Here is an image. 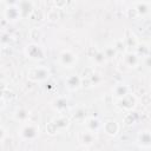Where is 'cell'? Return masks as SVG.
Wrapping results in <instances>:
<instances>
[{
    "label": "cell",
    "instance_id": "cell-1",
    "mask_svg": "<svg viewBox=\"0 0 151 151\" xmlns=\"http://www.w3.org/2000/svg\"><path fill=\"white\" fill-rule=\"evenodd\" d=\"M18 136L26 142H33L39 137V125L37 123H24L20 130L18 131Z\"/></svg>",
    "mask_w": 151,
    "mask_h": 151
},
{
    "label": "cell",
    "instance_id": "cell-2",
    "mask_svg": "<svg viewBox=\"0 0 151 151\" xmlns=\"http://www.w3.org/2000/svg\"><path fill=\"white\" fill-rule=\"evenodd\" d=\"M70 125V120L64 117V116H60L58 118H54L53 120H51L47 125H46V131L48 134H55V133H59L60 131L67 129Z\"/></svg>",
    "mask_w": 151,
    "mask_h": 151
},
{
    "label": "cell",
    "instance_id": "cell-3",
    "mask_svg": "<svg viewBox=\"0 0 151 151\" xmlns=\"http://www.w3.org/2000/svg\"><path fill=\"white\" fill-rule=\"evenodd\" d=\"M25 53L26 55L32 59V60H44L45 59V50L40 46V45H37V44H31V45H27L26 46V50H25Z\"/></svg>",
    "mask_w": 151,
    "mask_h": 151
},
{
    "label": "cell",
    "instance_id": "cell-4",
    "mask_svg": "<svg viewBox=\"0 0 151 151\" xmlns=\"http://www.w3.org/2000/svg\"><path fill=\"white\" fill-rule=\"evenodd\" d=\"M48 76H50V72L44 66L33 67V68H31L27 72V77L32 81H42V80H46L48 78Z\"/></svg>",
    "mask_w": 151,
    "mask_h": 151
},
{
    "label": "cell",
    "instance_id": "cell-5",
    "mask_svg": "<svg viewBox=\"0 0 151 151\" xmlns=\"http://www.w3.org/2000/svg\"><path fill=\"white\" fill-rule=\"evenodd\" d=\"M59 64L63 67H73L77 64V54L70 50H65L59 54Z\"/></svg>",
    "mask_w": 151,
    "mask_h": 151
},
{
    "label": "cell",
    "instance_id": "cell-6",
    "mask_svg": "<svg viewBox=\"0 0 151 151\" xmlns=\"http://www.w3.org/2000/svg\"><path fill=\"white\" fill-rule=\"evenodd\" d=\"M136 98L131 94V93H129V94H126L125 97H123V98H120V99H118V106L122 109V110H124V111H131L134 106H136Z\"/></svg>",
    "mask_w": 151,
    "mask_h": 151
},
{
    "label": "cell",
    "instance_id": "cell-7",
    "mask_svg": "<svg viewBox=\"0 0 151 151\" xmlns=\"http://www.w3.org/2000/svg\"><path fill=\"white\" fill-rule=\"evenodd\" d=\"M78 138H79V142L85 146H90L96 142V134L91 131H87V130L81 131L79 133Z\"/></svg>",
    "mask_w": 151,
    "mask_h": 151
},
{
    "label": "cell",
    "instance_id": "cell-8",
    "mask_svg": "<svg viewBox=\"0 0 151 151\" xmlns=\"http://www.w3.org/2000/svg\"><path fill=\"white\" fill-rule=\"evenodd\" d=\"M123 63L126 67L129 68H134L138 66L139 64V57L136 54V53H132V52H129L126 53L124 57H123Z\"/></svg>",
    "mask_w": 151,
    "mask_h": 151
},
{
    "label": "cell",
    "instance_id": "cell-9",
    "mask_svg": "<svg viewBox=\"0 0 151 151\" xmlns=\"http://www.w3.org/2000/svg\"><path fill=\"white\" fill-rule=\"evenodd\" d=\"M103 130L109 136H116L118 133V131H119V125H118V123L116 120L111 119V120H107V122H105L103 124Z\"/></svg>",
    "mask_w": 151,
    "mask_h": 151
},
{
    "label": "cell",
    "instance_id": "cell-10",
    "mask_svg": "<svg viewBox=\"0 0 151 151\" xmlns=\"http://www.w3.org/2000/svg\"><path fill=\"white\" fill-rule=\"evenodd\" d=\"M137 142L139 144L140 147L143 149H149L151 145V136H150V131L145 130V131H140V133L138 134Z\"/></svg>",
    "mask_w": 151,
    "mask_h": 151
},
{
    "label": "cell",
    "instance_id": "cell-11",
    "mask_svg": "<svg viewBox=\"0 0 151 151\" xmlns=\"http://www.w3.org/2000/svg\"><path fill=\"white\" fill-rule=\"evenodd\" d=\"M129 90H130V88H129L127 85L118 84V85H116L114 88L112 90V93H113V96H114V97L117 98V100H118V99L125 97L126 94H129Z\"/></svg>",
    "mask_w": 151,
    "mask_h": 151
},
{
    "label": "cell",
    "instance_id": "cell-12",
    "mask_svg": "<svg viewBox=\"0 0 151 151\" xmlns=\"http://www.w3.org/2000/svg\"><path fill=\"white\" fill-rule=\"evenodd\" d=\"M14 118H15V120H18V122H20L22 124L24 123H27L28 122V118H29V111L27 109H25V107H20V109H18L15 111Z\"/></svg>",
    "mask_w": 151,
    "mask_h": 151
},
{
    "label": "cell",
    "instance_id": "cell-13",
    "mask_svg": "<svg viewBox=\"0 0 151 151\" xmlns=\"http://www.w3.org/2000/svg\"><path fill=\"white\" fill-rule=\"evenodd\" d=\"M66 85L68 88L74 90L81 85V78H79L78 76H70L66 79Z\"/></svg>",
    "mask_w": 151,
    "mask_h": 151
},
{
    "label": "cell",
    "instance_id": "cell-14",
    "mask_svg": "<svg viewBox=\"0 0 151 151\" xmlns=\"http://www.w3.org/2000/svg\"><path fill=\"white\" fill-rule=\"evenodd\" d=\"M52 106H53L58 112H61V111H64V110L67 107V100H66L65 98L59 97V98H57V99L53 100Z\"/></svg>",
    "mask_w": 151,
    "mask_h": 151
},
{
    "label": "cell",
    "instance_id": "cell-15",
    "mask_svg": "<svg viewBox=\"0 0 151 151\" xmlns=\"http://www.w3.org/2000/svg\"><path fill=\"white\" fill-rule=\"evenodd\" d=\"M136 13L139 15H145L149 13V8H150V2H137L136 4Z\"/></svg>",
    "mask_w": 151,
    "mask_h": 151
},
{
    "label": "cell",
    "instance_id": "cell-16",
    "mask_svg": "<svg viewBox=\"0 0 151 151\" xmlns=\"http://www.w3.org/2000/svg\"><path fill=\"white\" fill-rule=\"evenodd\" d=\"M99 129V122L94 118H88L86 120V130L87 131H91L93 133H96Z\"/></svg>",
    "mask_w": 151,
    "mask_h": 151
},
{
    "label": "cell",
    "instance_id": "cell-17",
    "mask_svg": "<svg viewBox=\"0 0 151 151\" xmlns=\"http://www.w3.org/2000/svg\"><path fill=\"white\" fill-rule=\"evenodd\" d=\"M19 17H20V13H19V9L17 8H8L6 11V18L8 20H15Z\"/></svg>",
    "mask_w": 151,
    "mask_h": 151
},
{
    "label": "cell",
    "instance_id": "cell-18",
    "mask_svg": "<svg viewBox=\"0 0 151 151\" xmlns=\"http://www.w3.org/2000/svg\"><path fill=\"white\" fill-rule=\"evenodd\" d=\"M47 19H48L50 21H52V22L57 21V20L59 19V13H58V11H57V9H51V11H48V13H47Z\"/></svg>",
    "mask_w": 151,
    "mask_h": 151
},
{
    "label": "cell",
    "instance_id": "cell-19",
    "mask_svg": "<svg viewBox=\"0 0 151 151\" xmlns=\"http://www.w3.org/2000/svg\"><path fill=\"white\" fill-rule=\"evenodd\" d=\"M93 59H94V61H96V64H103V63H105V60H106V58H105V55H104V53L103 52H98V53H96L94 55H93Z\"/></svg>",
    "mask_w": 151,
    "mask_h": 151
},
{
    "label": "cell",
    "instance_id": "cell-20",
    "mask_svg": "<svg viewBox=\"0 0 151 151\" xmlns=\"http://www.w3.org/2000/svg\"><path fill=\"white\" fill-rule=\"evenodd\" d=\"M103 53H104L105 58H112V55H114L116 51H114V47H107Z\"/></svg>",
    "mask_w": 151,
    "mask_h": 151
},
{
    "label": "cell",
    "instance_id": "cell-21",
    "mask_svg": "<svg viewBox=\"0 0 151 151\" xmlns=\"http://www.w3.org/2000/svg\"><path fill=\"white\" fill-rule=\"evenodd\" d=\"M5 138H6V131L4 130V127L0 126V142H4Z\"/></svg>",
    "mask_w": 151,
    "mask_h": 151
},
{
    "label": "cell",
    "instance_id": "cell-22",
    "mask_svg": "<svg viewBox=\"0 0 151 151\" xmlns=\"http://www.w3.org/2000/svg\"><path fill=\"white\" fill-rule=\"evenodd\" d=\"M4 106H5V101H4V99H2V98H0V110H2V109H4Z\"/></svg>",
    "mask_w": 151,
    "mask_h": 151
},
{
    "label": "cell",
    "instance_id": "cell-23",
    "mask_svg": "<svg viewBox=\"0 0 151 151\" xmlns=\"http://www.w3.org/2000/svg\"><path fill=\"white\" fill-rule=\"evenodd\" d=\"M2 93H4V87L1 86V87H0V98L2 97Z\"/></svg>",
    "mask_w": 151,
    "mask_h": 151
}]
</instances>
